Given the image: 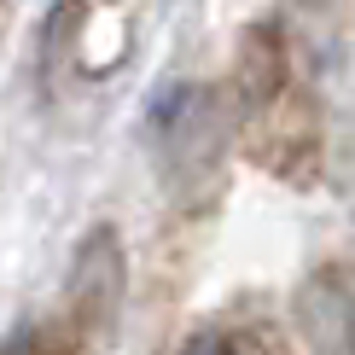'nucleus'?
I'll list each match as a JSON object with an SVG mask.
<instances>
[{"label": "nucleus", "instance_id": "f03ea898", "mask_svg": "<svg viewBox=\"0 0 355 355\" xmlns=\"http://www.w3.org/2000/svg\"><path fill=\"white\" fill-rule=\"evenodd\" d=\"M297 332L309 355H355V291L338 274H315L297 291Z\"/></svg>", "mask_w": 355, "mask_h": 355}, {"label": "nucleus", "instance_id": "7ed1b4c3", "mask_svg": "<svg viewBox=\"0 0 355 355\" xmlns=\"http://www.w3.org/2000/svg\"><path fill=\"white\" fill-rule=\"evenodd\" d=\"M286 53H279V41L268 35V29H257V35L245 41V53H239V94L250 99V111H262V105H274L279 94H286Z\"/></svg>", "mask_w": 355, "mask_h": 355}, {"label": "nucleus", "instance_id": "20e7f679", "mask_svg": "<svg viewBox=\"0 0 355 355\" xmlns=\"http://www.w3.org/2000/svg\"><path fill=\"white\" fill-rule=\"evenodd\" d=\"M187 355H286V349L262 327H210L187 344Z\"/></svg>", "mask_w": 355, "mask_h": 355}, {"label": "nucleus", "instance_id": "f257e3e1", "mask_svg": "<svg viewBox=\"0 0 355 355\" xmlns=\"http://www.w3.org/2000/svg\"><path fill=\"white\" fill-rule=\"evenodd\" d=\"M64 297H70V320H76L82 332L105 327V320L116 315V303H123V245H116L111 227H94L76 245Z\"/></svg>", "mask_w": 355, "mask_h": 355}]
</instances>
